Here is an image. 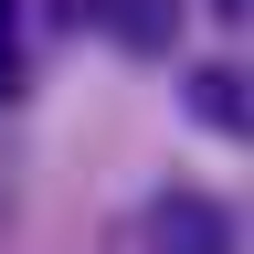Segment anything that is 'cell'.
<instances>
[{
    "mask_svg": "<svg viewBox=\"0 0 254 254\" xmlns=\"http://www.w3.org/2000/svg\"><path fill=\"white\" fill-rule=\"evenodd\" d=\"M95 32L117 53H170L180 43V0H95Z\"/></svg>",
    "mask_w": 254,
    "mask_h": 254,
    "instance_id": "2",
    "label": "cell"
},
{
    "mask_svg": "<svg viewBox=\"0 0 254 254\" xmlns=\"http://www.w3.org/2000/svg\"><path fill=\"white\" fill-rule=\"evenodd\" d=\"M148 254H233V201L159 190V201H148Z\"/></svg>",
    "mask_w": 254,
    "mask_h": 254,
    "instance_id": "1",
    "label": "cell"
},
{
    "mask_svg": "<svg viewBox=\"0 0 254 254\" xmlns=\"http://www.w3.org/2000/svg\"><path fill=\"white\" fill-rule=\"evenodd\" d=\"M222 11H233V21H244V0H222Z\"/></svg>",
    "mask_w": 254,
    "mask_h": 254,
    "instance_id": "5",
    "label": "cell"
},
{
    "mask_svg": "<svg viewBox=\"0 0 254 254\" xmlns=\"http://www.w3.org/2000/svg\"><path fill=\"white\" fill-rule=\"evenodd\" d=\"M190 117L222 127V138H244V74H190Z\"/></svg>",
    "mask_w": 254,
    "mask_h": 254,
    "instance_id": "3",
    "label": "cell"
},
{
    "mask_svg": "<svg viewBox=\"0 0 254 254\" xmlns=\"http://www.w3.org/2000/svg\"><path fill=\"white\" fill-rule=\"evenodd\" d=\"M11 85H21V11L0 0V95H11Z\"/></svg>",
    "mask_w": 254,
    "mask_h": 254,
    "instance_id": "4",
    "label": "cell"
}]
</instances>
